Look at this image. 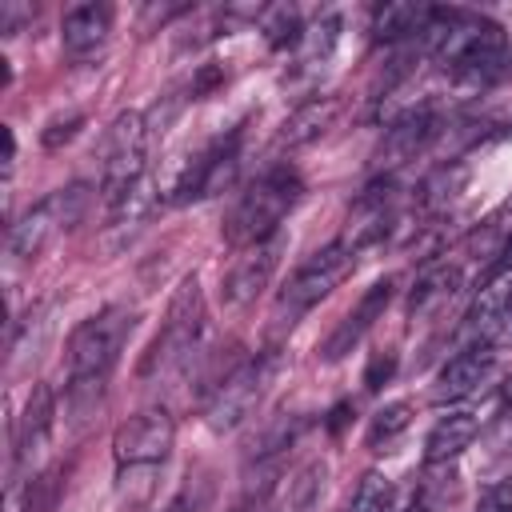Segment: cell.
<instances>
[{
	"label": "cell",
	"mask_w": 512,
	"mask_h": 512,
	"mask_svg": "<svg viewBox=\"0 0 512 512\" xmlns=\"http://www.w3.org/2000/svg\"><path fill=\"white\" fill-rule=\"evenodd\" d=\"M300 196H304V180L292 168L264 172L228 208V216H224V240L232 248H248V244H260V240L276 236L280 232V220L300 204Z\"/></svg>",
	"instance_id": "cell-1"
},
{
	"label": "cell",
	"mask_w": 512,
	"mask_h": 512,
	"mask_svg": "<svg viewBox=\"0 0 512 512\" xmlns=\"http://www.w3.org/2000/svg\"><path fill=\"white\" fill-rule=\"evenodd\" d=\"M352 268H356V248H348L344 240H336V244L312 252V256L288 276V284L276 292V304H272L276 328H292V324H296L308 308H316L344 276H352Z\"/></svg>",
	"instance_id": "cell-2"
},
{
	"label": "cell",
	"mask_w": 512,
	"mask_h": 512,
	"mask_svg": "<svg viewBox=\"0 0 512 512\" xmlns=\"http://www.w3.org/2000/svg\"><path fill=\"white\" fill-rule=\"evenodd\" d=\"M204 320H208L204 316V288L196 276H184L168 300V312H164L156 340L148 344V352L140 360V376H156V372H168L172 364L188 360L204 336Z\"/></svg>",
	"instance_id": "cell-3"
},
{
	"label": "cell",
	"mask_w": 512,
	"mask_h": 512,
	"mask_svg": "<svg viewBox=\"0 0 512 512\" xmlns=\"http://www.w3.org/2000/svg\"><path fill=\"white\" fill-rule=\"evenodd\" d=\"M92 204V188L88 184H64L56 192H48L40 204H32L12 228H8V252L20 260H36L60 232H68L72 224H80V216Z\"/></svg>",
	"instance_id": "cell-4"
},
{
	"label": "cell",
	"mask_w": 512,
	"mask_h": 512,
	"mask_svg": "<svg viewBox=\"0 0 512 512\" xmlns=\"http://www.w3.org/2000/svg\"><path fill=\"white\" fill-rule=\"evenodd\" d=\"M136 316L128 308H104L80 320L68 336V380H104L132 336Z\"/></svg>",
	"instance_id": "cell-5"
},
{
	"label": "cell",
	"mask_w": 512,
	"mask_h": 512,
	"mask_svg": "<svg viewBox=\"0 0 512 512\" xmlns=\"http://www.w3.org/2000/svg\"><path fill=\"white\" fill-rule=\"evenodd\" d=\"M148 116L144 112H120L108 124L104 136V168H100V192L108 204H116L120 196H128L140 180H144V164H148Z\"/></svg>",
	"instance_id": "cell-6"
},
{
	"label": "cell",
	"mask_w": 512,
	"mask_h": 512,
	"mask_svg": "<svg viewBox=\"0 0 512 512\" xmlns=\"http://www.w3.org/2000/svg\"><path fill=\"white\" fill-rule=\"evenodd\" d=\"M276 368H280V356L276 352H260L244 364H236L208 396L204 404V420L212 432H232L236 424H244L252 416V408L260 404V396L268 392V384L276 380Z\"/></svg>",
	"instance_id": "cell-7"
},
{
	"label": "cell",
	"mask_w": 512,
	"mask_h": 512,
	"mask_svg": "<svg viewBox=\"0 0 512 512\" xmlns=\"http://www.w3.org/2000/svg\"><path fill=\"white\" fill-rule=\"evenodd\" d=\"M176 444V420L164 408H144L136 416H128L116 436H112V452L120 468H156Z\"/></svg>",
	"instance_id": "cell-8"
},
{
	"label": "cell",
	"mask_w": 512,
	"mask_h": 512,
	"mask_svg": "<svg viewBox=\"0 0 512 512\" xmlns=\"http://www.w3.org/2000/svg\"><path fill=\"white\" fill-rule=\"evenodd\" d=\"M284 248H288V240H284L280 232L268 236V240H260V244L240 248V256L232 260V268L224 272V284H220V300H224L228 312L248 308V304L268 288V280H272V272H276V264H280V256H284Z\"/></svg>",
	"instance_id": "cell-9"
},
{
	"label": "cell",
	"mask_w": 512,
	"mask_h": 512,
	"mask_svg": "<svg viewBox=\"0 0 512 512\" xmlns=\"http://www.w3.org/2000/svg\"><path fill=\"white\" fill-rule=\"evenodd\" d=\"M388 300H392V276H384V280H376L364 296H360V304L332 328V336L324 340V348H320V356L328 360V364H336V360H344L360 340H364V332L384 316V308H388Z\"/></svg>",
	"instance_id": "cell-10"
},
{
	"label": "cell",
	"mask_w": 512,
	"mask_h": 512,
	"mask_svg": "<svg viewBox=\"0 0 512 512\" xmlns=\"http://www.w3.org/2000/svg\"><path fill=\"white\" fill-rule=\"evenodd\" d=\"M52 424H56V396H52L48 384H32V392L24 400V412L16 420V436H12V464L16 468L32 464L44 452V444L52 436Z\"/></svg>",
	"instance_id": "cell-11"
},
{
	"label": "cell",
	"mask_w": 512,
	"mask_h": 512,
	"mask_svg": "<svg viewBox=\"0 0 512 512\" xmlns=\"http://www.w3.org/2000/svg\"><path fill=\"white\" fill-rule=\"evenodd\" d=\"M436 132H440V116H436L432 108H408L400 120L388 124V132H384L376 156H380L384 168H400V164H408L412 156H420V152L436 140Z\"/></svg>",
	"instance_id": "cell-12"
},
{
	"label": "cell",
	"mask_w": 512,
	"mask_h": 512,
	"mask_svg": "<svg viewBox=\"0 0 512 512\" xmlns=\"http://www.w3.org/2000/svg\"><path fill=\"white\" fill-rule=\"evenodd\" d=\"M496 372V352L492 348H464L456 352L440 376H436V388H432V400L436 404H456V400H468L472 392H480L488 384V376Z\"/></svg>",
	"instance_id": "cell-13"
},
{
	"label": "cell",
	"mask_w": 512,
	"mask_h": 512,
	"mask_svg": "<svg viewBox=\"0 0 512 512\" xmlns=\"http://www.w3.org/2000/svg\"><path fill=\"white\" fill-rule=\"evenodd\" d=\"M336 112H340V100H336V96H312V100H304V104H300L296 112H288L284 124L276 128V152H296V148L320 140V136L332 128Z\"/></svg>",
	"instance_id": "cell-14"
},
{
	"label": "cell",
	"mask_w": 512,
	"mask_h": 512,
	"mask_svg": "<svg viewBox=\"0 0 512 512\" xmlns=\"http://www.w3.org/2000/svg\"><path fill=\"white\" fill-rule=\"evenodd\" d=\"M112 32V8L108 4H76L60 20V44L68 56H92Z\"/></svg>",
	"instance_id": "cell-15"
},
{
	"label": "cell",
	"mask_w": 512,
	"mask_h": 512,
	"mask_svg": "<svg viewBox=\"0 0 512 512\" xmlns=\"http://www.w3.org/2000/svg\"><path fill=\"white\" fill-rule=\"evenodd\" d=\"M464 284V272L456 264H432L420 272V280L412 284V296H408V316L412 320H428L436 312H444L452 304V296L460 292Z\"/></svg>",
	"instance_id": "cell-16"
},
{
	"label": "cell",
	"mask_w": 512,
	"mask_h": 512,
	"mask_svg": "<svg viewBox=\"0 0 512 512\" xmlns=\"http://www.w3.org/2000/svg\"><path fill=\"white\" fill-rule=\"evenodd\" d=\"M52 316H56V300H44V304H32L24 320H16L12 344H8L12 348V356H8V368L12 372H24L44 352V344L52 336Z\"/></svg>",
	"instance_id": "cell-17"
},
{
	"label": "cell",
	"mask_w": 512,
	"mask_h": 512,
	"mask_svg": "<svg viewBox=\"0 0 512 512\" xmlns=\"http://www.w3.org/2000/svg\"><path fill=\"white\" fill-rule=\"evenodd\" d=\"M480 432V416L476 412H448L432 424L428 440H424V464H448L452 456H460Z\"/></svg>",
	"instance_id": "cell-18"
},
{
	"label": "cell",
	"mask_w": 512,
	"mask_h": 512,
	"mask_svg": "<svg viewBox=\"0 0 512 512\" xmlns=\"http://www.w3.org/2000/svg\"><path fill=\"white\" fill-rule=\"evenodd\" d=\"M432 16H436L432 4H380L372 16V32L376 40H408V36L424 40Z\"/></svg>",
	"instance_id": "cell-19"
},
{
	"label": "cell",
	"mask_w": 512,
	"mask_h": 512,
	"mask_svg": "<svg viewBox=\"0 0 512 512\" xmlns=\"http://www.w3.org/2000/svg\"><path fill=\"white\" fill-rule=\"evenodd\" d=\"M348 512H404V496H400L392 476L364 472L356 492H352V500H348Z\"/></svg>",
	"instance_id": "cell-20"
},
{
	"label": "cell",
	"mask_w": 512,
	"mask_h": 512,
	"mask_svg": "<svg viewBox=\"0 0 512 512\" xmlns=\"http://www.w3.org/2000/svg\"><path fill=\"white\" fill-rule=\"evenodd\" d=\"M324 480H328L324 460H308L304 468H296V476L288 480V492H284V512H312L320 504Z\"/></svg>",
	"instance_id": "cell-21"
},
{
	"label": "cell",
	"mask_w": 512,
	"mask_h": 512,
	"mask_svg": "<svg viewBox=\"0 0 512 512\" xmlns=\"http://www.w3.org/2000/svg\"><path fill=\"white\" fill-rule=\"evenodd\" d=\"M412 424V404L408 400H396V404H384L372 420H368V444L372 448H380V444H388V440H396L404 428Z\"/></svg>",
	"instance_id": "cell-22"
},
{
	"label": "cell",
	"mask_w": 512,
	"mask_h": 512,
	"mask_svg": "<svg viewBox=\"0 0 512 512\" xmlns=\"http://www.w3.org/2000/svg\"><path fill=\"white\" fill-rule=\"evenodd\" d=\"M452 488H456L452 476H448V480H420V488H416V496L408 500L404 512H448Z\"/></svg>",
	"instance_id": "cell-23"
},
{
	"label": "cell",
	"mask_w": 512,
	"mask_h": 512,
	"mask_svg": "<svg viewBox=\"0 0 512 512\" xmlns=\"http://www.w3.org/2000/svg\"><path fill=\"white\" fill-rule=\"evenodd\" d=\"M80 124H84V116H80V112H72V116H64V120L56 116V120H52V124L40 132L44 148H60V144H68V140L80 132Z\"/></svg>",
	"instance_id": "cell-24"
},
{
	"label": "cell",
	"mask_w": 512,
	"mask_h": 512,
	"mask_svg": "<svg viewBox=\"0 0 512 512\" xmlns=\"http://www.w3.org/2000/svg\"><path fill=\"white\" fill-rule=\"evenodd\" d=\"M392 372H396V352H392V348H388V352H376V356L368 360V368H364V388L376 392L380 384L392 380Z\"/></svg>",
	"instance_id": "cell-25"
},
{
	"label": "cell",
	"mask_w": 512,
	"mask_h": 512,
	"mask_svg": "<svg viewBox=\"0 0 512 512\" xmlns=\"http://www.w3.org/2000/svg\"><path fill=\"white\" fill-rule=\"evenodd\" d=\"M24 20H32V4H16V0H4L0 4V32H16Z\"/></svg>",
	"instance_id": "cell-26"
},
{
	"label": "cell",
	"mask_w": 512,
	"mask_h": 512,
	"mask_svg": "<svg viewBox=\"0 0 512 512\" xmlns=\"http://www.w3.org/2000/svg\"><path fill=\"white\" fill-rule=\"evenodd\" d=\"M228 512H260V500H252V496H248V500H240V504H232Z\"/></svg>",
	"instance_id": "cell-27"
},
{
	"label": "cell",
	"mask_w": 512,
	"mask_h": 512,
	"mask_svg": "<svg viewBox=\"0 0 512 512\" xmlns=\"http://www.w3.org/2000/svg\"><path fill=\"white\" fill-rule=\"evenodd\" d=\"M504 332L512 336V288H508V316H504Z\"/></svg>",
	"instance_id": "cell-28"
},
{
	"label": "cell",
	"mask_w": 512,
	"mask_h": 512,
	"mask_svg": "<svg viewBox=\"0 0 512 512\" xmlns=\"http://www.w3.org/2000/svg\"><path fill=\"white\" fill-rule=\"evenodd\" d=\"M500 392H504V404H512V376L504 380V388H500Z\"/></svg>",
	"instance_id": "cell-29"
}]
</instances>
